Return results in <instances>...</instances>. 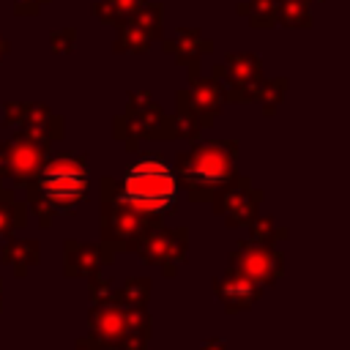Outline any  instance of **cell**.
<instances>
[{
    "instance_id": "6da1fadb",
    "label": "cell",
    "mask_w": 350,
    "mask_h": 350,
    "mask_svg": "<svg viewBox=\"0 0 350 350\" xmlns=\"http://www.w3.org/2000/svg\"><path fill=\"white\" fill-rule=\"evenodd\" d=\"M175 194H178V180L172 167L161 156H148L129 167L120 202L131 205L134 211L145 213H167L175 208Z\"/></svg>"
},
{
    "instance_id": "7a4b0ae2",
    "label": "cell",
    "mask_w": 350,
    "mask_h": 350,
    "mask_svg": "<svg viewBox=\"0 0 350 350\" xmlns=\"http://www.w3.org/2000/svg\"><path fill=\"white\" fill-rule=\"evenodd\" d=\"M183 183L191 200H211L213 191L232 178V145L230 142H211L200 145L180 161Z\"/></svg>"
},
{
    "instance_id": "3957f363",
    "label": "cell",
    "mask_w": 350,
    "mask_h": 350,
    "mask_svg": "<svg viewBox=\"0 0 350 350\" xmlns=\"http://www.w3.org/2000/svg\"><path fill=\"white\" fill-rule=\"evenodd\" d=\"M38 189L49 205H55L60 211H74L90 189L88 167L71 156L55 159L44 170H38Z\"/></svg>"
},
{
    "instance_id": "277c9868",
    "label": "cell",
    "mask_w": 350,
    "mask_h": 350,
    "mask_svg": "<svg viewBox=\"0 0 350 350\" xmlns=\"http://www.w3.org/2000/svg\"><path fill=\"white\" fill-rule=\"evenodd\" d=\"M279 268H282V257L276 252H271L262 243H246L232 254L230 271L252 279L254 284H271L279 276Z\"/></svg>"
},
{
    "instance_id": "5b68a950",
    "label": "cell",
    "mask_w": 350,
    "mask_h": 350,
    "mask_svg": "<svg viewBox=\"0 0 350 350\" xmlns=\"http://www.w3.org/2000/svg\"><path fill=\"white\" fill-rule=\"evenodd\" d=\"M90 320H93V334H96V339L101 345H107V347H120L123 345V336H126V314L118 306H112V304L98 306V309H93Z\"/></svg>"
},
{
    "instance_id": "8992f818",
    "label": "cell",
    "mask_w": 350,
    "mask_h": 350,
    "mask_svg": "<svg viewBox=\"0 0 350 350\" xmlns=\"http://www.w3.org/2000/svg\"><path fill=\"white\" fill-rule=\"evenodd\" d=\"M216 295L224 301V306H227L230 312H235V309H246V306H252V304L257 301L260 290H257V284H254L252 279H246V276L230 271L227 279L216 282Z\"/></svg>"
},
{
    "instance_id": "52a82bcc",
    "label": "cell",
    "mask_w": 350,
    "mask_h": 350,
    "mask_svg": "<svg viewBox=\"0 0 350 350\" xmlns=\"http://www.w3.org/2000/svg\"><path fill=\"white\" fill-rule=\"evenodd\" d=\"M115 213H112V219L107 221V232H109V238H115V241H137V235L142 232V227H145V219L139 216V211H134L131 205H126V202H120L118 197H115Z\"/></svg>"
},
{
    "instance_id": "ba28073f",
    "label": "cell",
    "mask_w": 350,
    "mask_h": 350,
    "mask_svg": "<svg viewBox=\"0 0 350 350\" xmlns=\"http://www.w3.org/2000/svg\"><path fill=\"white\" fill-rule=\"evenodd\" d=\"M41 167V148L30 142H16L8 153V170L16 180H30Z\"/></svg>"
},
{
    "instance_id": "9c48e42d",
    "label": "cell",
    "mask_w": 350,
    "mask_h": 350,
    "mask_svg": "<svg viewBox=\"0 0 350 350\" xmlns=\"http://www.w3.org/2000/svg\"><path fill=\"white\" fill-rule=\"evenodd\" d=\"M183 235V230H178V235L175 232H164V230H159V232H150L145 241H142V254H145V260L148 262H170L172 257H175V241Z\"/></svg>"
},
{
    "instance_id": "30bf717a",
    "label": "cell",
    "mask_w": 350,
    "mask_h": 350,
    "mask_svg": "<svg viewBox=\"0 0 350 350\" xmlns=\"http://www.w3.org/2000/svg\"><path fill=\"white\" fill-rule=\"evenodd\" d=\"M257 197H260V194H241V189L227 191V194H224V216H227V221H230V224L249 221V216L254 213Z\"/></svg>"
},
{
    "instance_id": "8fae6325",
    "label": "cell",
    "mask_w": 350,
    "mask_h": 350,
    "mask_svg": "<svg viewBox=\"0 0 350 350\" xmlns=\"http://www.w3.org/2000/svg\"><path fill=\"white\" fill-rule=\"evenodd\" d=\"M25 224V213H22V208H16L14 202H0V232H8L11 227H16V224Z\"/></svg>"
}]
</instances>
